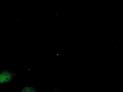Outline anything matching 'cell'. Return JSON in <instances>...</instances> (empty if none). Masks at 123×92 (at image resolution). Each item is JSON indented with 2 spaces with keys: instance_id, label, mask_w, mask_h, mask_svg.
Instances as JSON below:
<instances>
[{
  "instance_id": "obj_2",
  "label": "cell",
  "mask_w": 123,
  "mask_h": 92,
  "mask_svg": "<svg viewBox=\"0 0 123 92\" xmlns=\"http://www.w3.org/2000/svg\"><path fill=\"white\" fill-rule=\"evenodd\" d=\"M22 92H36V90L33 87H25L23 89Z\"/></svg>"
},
{
  "instance_id": "obj_1",
  "label": "cell",
  "mask_w": 123,
  "mask_h": 92,
  "mask_svg": "<svg viewBox=\"0 0 123 92\" xmlns=\"http://www.w3.org/2000/svg\"><path fill=\"white\" fill-rule=\"evenodd\" d=\"M12 74L9 72H3L0 74V84L8 82L12 79Z\"/></svg>"
},
{
  "instance_id": "obj_3",
  "label": "cell",
  "mask_w": 123,
  "mask_h": 92,
  "mask_svg": "<svg viewBox=\"0 0 123 92\" xmlns=\"http://www.w3.org/2000/svg\"><path fill=\"white\" fill-rule=\"evenodd\" d=\"M55 92H60L58 91H55Z\"/></svg>"
}]
</instances>
